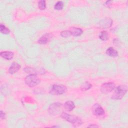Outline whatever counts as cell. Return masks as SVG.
I'll return each mask as SVG.
<instances>
[{"instance_id":"cell-16","label":"cell","mask_w":128,"mask_h":128,"mask_svg":"<svg viewBox=\"0 0 128 128\" xmlns=\"http://www.w3.org/2000/svg\"><path fill=\"white\" fill-rule=\"evenodd\" d=\"M99 38L102 40H106L108 38V34L106 31H102L99 36Z\"/></svg>"},{"instance_id":"cell-7","label":"cell","mask_w":128,"mask_h":128,"mask_svg":"<svg viewBox=\"0 0 128 128\" xmlns=\"http://www.w3.org/2000/svg\"><path fill=\"white\" fill-rule=\"evenodd\" d=\"M92 110L93 114L96 116H101L104 114V110L98 104H96L93 106Z\"/></svg>"},{"instance_id":"cell-9","label":"cell","mask_w":128,"mask_h":128,"mask_svg":"<svg viewBox=\"0 0 128 128\" xmlns=\"http://www.w3.org/2000/svg\"><path fill=\"white\" fill-rule=\"evenodd\" d=\"M112 24V19L108 18H104L100 22V26L102 28H106L111 26Z\"/></svg>"},{"instance_id":"cell-20","label":"cell","mask_w":128,"mask_h":128,"mask_svg":"<svg viewBox=\"0 0 128 128\" xmlns=\"http://www.w3.org/2000/svg\"><path fill=\"white\" fill-rule=\"evenodd\" d=\"M60 35L62 37L68 38V37L70 36L72 34H71V33H70V30H66L62 31L60 33Z\"/></svg>"},{"instance_id":"cell-4","label":"cell","mask_w":128,"mask_h":128,"mask_svg":"<svg viewBox=\"0 0 128 128\" xmlns=\"http://www.w3.org/2000/svg\"><path fill=\"white\" fill-rule=\"evenodd\" d=\"M67 88L64 85L54 84L50 90V93L52 95H60L65 93Z\"/></svg>"},{"instance_id":"cell-14","label":"cell","mask_w":128,"mask_h":128,"mask_svg":"<svg viewBox=\"0 0 128 128\" xmlns=\"http://www.w3.org/2000/svg\"><path fill=\"white\" fill-rule=\"evenodd\" d=\"M64 108L67 111H72L74 108L75 105L73 102L71 100H68L65 102L64 104Z\"/></svg>"},{"instance_id":"cell-11","label":"cell","mask_w":128,"mask_h":128,"mask_svg":"<svg viewBox=\"0 0 128 128\" xmlns=\"http://www.w3.org/2000/svg\"><path fill=\"white\" fill-rule=\"evenodd\" d=\"M70 31L71 33V34L74 36H80L82 32V30L78 28H76V27H72L70 30Z\"/></svg>"},{"instance_id":"cell-2","label":"cell","mask_w":128,"mask_h":128,"mask_svg":"<svg viewBox=\"0 0 128 128\" xmlns=\"http://www.w3.org/2000/svg\"><path fill=\"white\" fill-rule=\"evenodd\" d=\"M128 91V87L126 85H120L116 88L112 96L113 100L122 99Z\"/></svg>"},{"instance_id":"cell-17","label":"cell","mask_w":128,"mask_h":128,"mask_svg":"<svg viewBox=\"0 0 128 128\" xmlns=\"http://www.w3.org/2000/svg\"><path fill=\"white\" fill-rule=\"evenodd\" d=\"M0 31L2 34H8L10 32V30L4 25H3L2 24H1L0 26Z\"/></svg>"},{"instance_id":"cell-15","label":"cell","mask_w":128,"mask_h":128,"mask_svg":"<svg viewBox=\"0 0 128 128\" xmlns=\"http://www.w3.org/2000/svg\"><path fill=\"white\" fill-rule=\"evenodd\" d=\"M92 84L89 82H86L82 84V86L80 87V89L82 91H86L92 88Z\"/></svg>"},{"instance_id":"cell-10","label":"cell","mask_w":128,"mask_h":128,"mask_svg":"<svg viewBox=\"0 0 128 128\" xmlns=\"http://www.w3.org/2000/svg\"><path fill=\"white\" fill-rule=\"evenodd\" d=\"M20 68V66L17 62H13L10 66L8 69V72L10 74H14Z\"/></svg>"},{"instance_id":"cell-5","label":"cell","mask_w":128,"mask_h":128,"mask_svg":"<svg viewBox=\"0 0 128 128\" xmlns=\"http://www.w3.org/2000/svg\"><path fill=\"white\" fill-rule=\"evenodd\" d=\"M115 88V84L114 82H108L103 84L100 87V90L104 94H108L112 91Z\"/></svg>"},{"instance_id":"cell-8","label":"cell","mask_w":128,"mask_h":128,"mask_svg":"<svg viewBox=\"0 0 128 128\" xmlns=\"http://www.w3.org/2000/svg\"><path fill=\"white\" fill-rule=\"evenodd\" d=\"M52 38V34L50 33H46L42 35L38 40V42L40 44H45L50 41Z\"/></svg>"},{"instance_id":"cell-12","label":"cell","mask_w":128,"mask_h":128,"mask_svg":"<svg viewBox=\"0 0 128 128\" xmlns=\"http://www.w3.org/2000/svg\"><path fill=\"white\" fill-rule=\"evenodd\" d=\"M14 54L12 52L9 51H4L0 52V56L4 59L7 60H10L12 59L14 57Z\"/></svg>"},{"instance_id":"cell-6","label":"cell","mask_w":128,"mask_h":128,"mask_svg":"<svg viewBox=\"0 0 128 128\" xmlns=\"http://www.w3.org/2000/svg\"><path fill=\"white\" fill-rule=\"evenodd\" d=\"M62 107V104L56 102L50 105L48 108V112L52 115H55L59 113Z\"/></svg>"},{"instance_id":"cell-21","label":"cell","mask_w":128,"mask_h":128,"mask_svg":"<svg viewBox=\"0 0 128 128\" xmlns=\"http://www.w3.org/2000/svg\"><path fill=\"white\" fill-rule=\"evenodd\" d=\"M0 117L1 119H4L6 118V114L2 110H1L0 112Z\"/></svg>"},{"instance_id":"cell-22","label":"cell","mask_w":128,"mask_h":128,"mask_svg":"<svg viewBox=\"0 0 128 128\" xmlns=\"http://www.w3.org/2000/svg\"><path fill=\"white\" fill-rule=\"evenodd\" d=\"M88 127H92V128H98V126H97L96 124H90V126H88Z\"/></svg>"},{"instance_id":"cell-19","label":"cell","mask_w":128,"mask_h":128,"mask_svg":"<svg viewBox=\"0 0 128 128\" xmlns=\"http://www.w3.org/2000/svg\"><path fill=\"white\" fill-rule=\"evenodd\" d=\"M38 8L40 10H44L45 9L46 7V1L44 0H42L38 2Z\"/></svg>"},{"instance_id":"cell-18","label":"cell","mask_w":128,"mask_h":128,"mask_svg":"<svg viewBox=\"0 0 128 128\" xmlns=\"http://www.w3.org/2000/svg\"><path fill=\"white\" fill-rule=\"evenodd\" d=\"M64 6V4L62 1H58L54 6V8L56 10H61L62 9Z\"/></svg>"},{"instance_id":"cell-3","label":"cell","mask_w":128,"mask_h":128,"mask_svg":"<svg viewBox=\"0 0 128 128\" xmlns=\"http://www.w3.org/2000/svg\"><path fill=\"white\" fill-rule=\"evenodd\" d=\"M40 82V80L35 74H30L25 78V83L30 87H34L37 86Z\"/></svg>"},{"instance_id":"cell-1","label":"cell","mask_w":128,"mask_h":128,"mask_svg":"<svg viewBox=\"0 0 128 128\" xmlns=\"http://www.w3.org/2000/svg\"><path fill=\"white\" fill-rule=\"evenodd\" d=\"M60 117L64 120H65L66 121L70 122L75 126H80L82 124L81 119L78 117L70 115L64 112L61 114Z\"/></svg>"},{"instance_id":"cell-13","label":"cell","mask_w":128,"mask_h":128,"mask_svg":"<svg viewBox=\"0 0 128 128\" xmlns=\"http://www.w3.org/2000/svg\"><path fill=\"white\" fill-rule=\"evenodd\" d=\"M106 54L111 57H116L118 56V52L113 48L110 47L106 50Z\"/></svg>"}]
</instances>
